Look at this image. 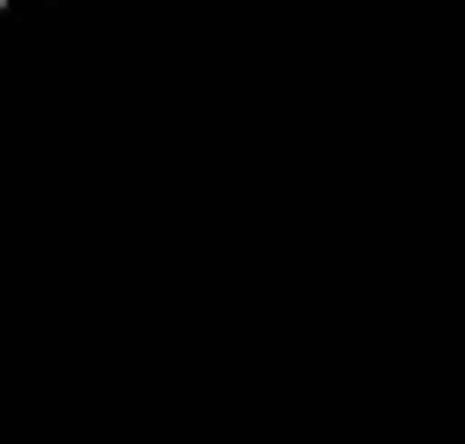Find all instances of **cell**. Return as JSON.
<instances>
[{"instance_id":"obj_1","label":"cell","mask_w":465,"mask_h":444,"mask_svg":"<svg viewBox=\"0 0 465 444\" xmlns=\"http://www.w3.org/2000/svg\"><path fill=\"white\" fill-rule=\"evenodd\" d=\"M0 7H7V0H0Z\"/></svg>"}]
</instances>
